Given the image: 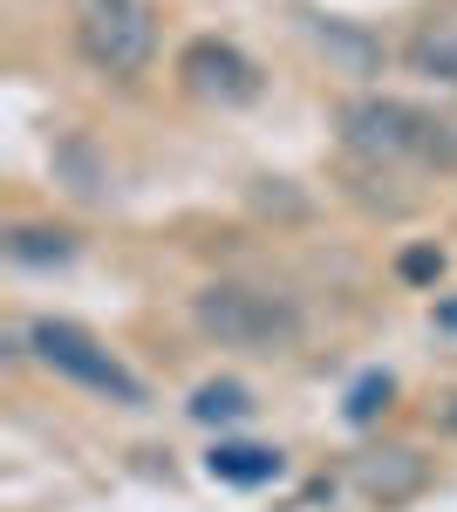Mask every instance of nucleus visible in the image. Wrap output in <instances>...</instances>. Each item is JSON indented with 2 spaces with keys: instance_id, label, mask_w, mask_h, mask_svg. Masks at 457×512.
Wrapping results in <instances>:
<instances>
[{
  "instance_id": "nucleus-1",
  "label": "nucleus",
  "mask_w": 457,
  "mask_h": 512,
  "mask_svg": "<svg viewBox=\"0 0 457 512\" xmlns=\"http://www.w3.org/2000/svg\"><path fill=\"white\" fill-rule=\"evenodd\" d=\"M191 328L219 349H246V355H273L301 342V308L273 287H246V280H212L191 294Z\"/></svg>"
},
{
  "instance_id": "nucleus-2",
  "label": "nucleus",
  "mask_w": 457,
  "mask_h": 512,
  "mask_svg": "<svg viewBox=\"0 0 457 512\" xmlns=\"http://www.w3.org/2000/svg\"><path fill=\"white\" fill-rule=\"evenodd\" d=\"M69 28L89 69L103 76H144L157 55V14L151 0H69Z\"/></svg>"
},
{
  "instance_id": "nucleus-3",
  "label": "nucleus",
  "mask_w": 457,
  "mask_h": 512,
  "mask_svg": "<svg viewBox=\"0 0 457 512\" xmlns=\"http://www.w3.org/2000/svg\"><path fill=\"white\" fill-rule=\"evenodd\" d=\"M28 355H35L41 369H55V376L82 383V390L123 403V410L144 403V383H137V376H130V369H123L89 328H76V321H35V328H28Z\"/></svg>"
},
{
  "instance_id": "nucleus-4",
  "label": "nucleus",
  "mask_w": 457,
  "mask_h": 512,
  "mask_svg": "<svg viewBox=\"0 0 457 512\" xmlns=\"http://www.w3.org/2000/svg\"><path fill=\"white\" fill-rule=\"evenodd\" d=\"M342 144H348L355 164H376V171L417 164L423 103H403V96H348L342 103Z\"/></svg>"
},
{
  "instance_id": "nucleus-5",
  "label": "nucleus",
  "mask_w": 457,
  "mask_h": 512,
  "mask_svg": "<svg viewBox=\"0 0 457 512\" xmlns=\"http://www.w3.org/2000/svg\"><path fill=\"white\" fill-rule=\"evenodd\" d=\"M178 76H185V89L191 96H205V103H253L260 96V69L232 48V41H191L185 55H178Z\"/></svg>"
},
{
  "instance_id": "nucleus-6",
  "label": "nucleus",
  "mask_w": 457,
  "mask_h": 512,
  "mask_svg": "<svg viewBox=\"0 0 457 512\" xmlns=\"http://www.w3.org/2000/svg\"><path fill=\"white\" fill-rule=\"evenodd\" d=\"M355 485H362V499H376V506H403V499H417L423 485H430V458L410 451V444L362 451V458H355Z\"/></svg>"
},
{
  "instance_id": "nucleus-7",
  "label": "nucleus",
  "mask_w": 457,
  "mask_h": 512,
  "mask_svg": "<svg viewBox=\"0 0 457 512\" xmlns=\"http://www.w3.org/2000/svg\"><path fill=\"white\" fill-rule=\"evenodd\" d=\"M403 55H410V69H417V76L457 89V21H423Z\"/></svg>"
},
{
  "instance_id": "nucleus-8",
  "label": "nucleus",
  "mask_w": 457,
  "mask_h": 512,
  "mask_svg": "<svg viewBox=\"0 0 457 512\" xmlns=\"http://www.w3.org/2000/svg\"><path fill=\"white\" fill-rule=\"evenodd\" d=\"M205 472L226 478V485H267V478H280V451H260V444H219V451L205 458Z\"/></svg>"
},
{
  "instance_id": "nucleus-9",
  "label": "nucleus",
  "mask_w": 457,
  "mask_h": 512,
  "mask_svg": "<svg viewBox=\"0 0 457 512\" xmlns=\"http://www.w3.org/2000/svg\"><path fill=\"white\" fill-rule=\"evenodd\" d=\"M7 260H21V267H62V260H76V233H62V226H14L7 233Z\"/></svg>"
},
{
  "instance_id": "nucleus-10",
  "label": "nucleus",
  "mask_w": 457,
  "mask_h": 512,
  "mask_svg": "<svg viewBox=\"0 0 457 512\" xmlns=\"http://www.w3.org/2000/svg\"><path fill=\"white\" fill-rule=\"evenodd\" d=\"M191 417L198 424H246L253 417V396L239 390V383H205V390L191 396Z\"/></svg>"
},
{
  "instance_id": "nucleus-11",
  "label": "nucleus",
  "mask_w": 457,
  "mask_h": 512,
  "mask_svg": "<svg viewBox=\"0 0 457 512\" xmlns=\"http://www.w3.org/2000/svg\"><path fill=\"white\" fill-rule=\"evenodd\" d=\"M396 274L410 280V287H430V280L444 274V253H437V246H410V253L396 260Z\"/></svg>"
},
{
  "instance_id": "nucleus-12",
  "label": "nucleus",
  "mask_w": 457,
  "mask_h": 512,
  "mask_svg": "<svg viewBox=\"0 0 457 512\" xmlns=\"http://www.w3.org/2000/svg\"><path fill=\"white\" fill-rule=\"evenodd\" d=\"M382 403H389V376H362V383H355V396H348V417H355V424H369Z\"/></svg>"
},
{
  "instance_id": "nucleus-13",
  "label": "nucleus",
  "mask_w": 457,
  "mask_h": 512,
  "mask_svg": "<svg viewBox=\"0 0 457 512\" xmlns=\"http://www.w3.org/2000/svg\"><path fill=\"white\" fill-rule=\"evenodd\" d=\"M437 424H444V431H451V437H457V390H451V396H444V403H437Z\"/></svg>"
},
{
  "instance_id": "nucleus-14",
  "label": "nucleus",
  "mask_w": 457,
  "mask_h": 512,
  "mask_svg": "<svg viewBox=\"0 0 457 512\" xmlns=\"http://www.w3.org/2000/svg\"><path fill=\"white\" fill-rule=\"evenodd\" d=\"M437 328H451V335H457V301H437Z\"/></svg>"
}]
</instances>
